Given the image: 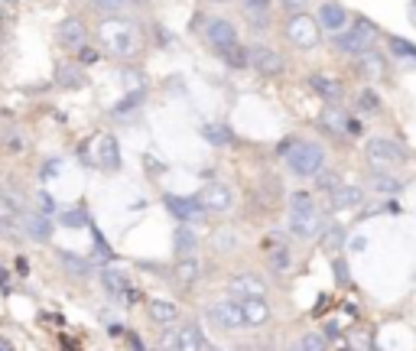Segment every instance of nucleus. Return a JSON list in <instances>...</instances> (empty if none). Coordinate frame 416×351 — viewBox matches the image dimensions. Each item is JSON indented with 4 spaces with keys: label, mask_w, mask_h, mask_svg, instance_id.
I'll use <instances>...</instances> for the list:
<instances>
[{
    "label": "nucleus",
    "mask_w": 416,
    "mask_h": 351,
    "mask_svg": "<svg viewBox=\"0 0 416 351\" xmlns=\"http://www.w3.org/2000/svg\"><path fill=\"white\" fill-rule=\"evenodd\" d=\"M101 43L114 59H124V56H133V49H137V33H133V27L127 20H107L101 27Z\"/></svg>",
    "instance_id": "nucleus-3"
},
{
    "label": "nucleus",
    "mask_w": 416,
    "mask_h": 351,
    "mask_svg": "<svg viewBox=\"0 0 416 351\" xmlns=\"http://www.w3.org/2000/svg\"><path fill=\"white\" fill-rule=\"evenodd\" d=\"M290 351H303V348H299V345H293V348H290Z\"/></svg>",
    "instance_id": "nucleus-49"
},
{
    "label": "nucleus",
    "mask_w": 416,
    "mask_h": 351,
    "mask_svg": "<svg viewBox=\"0 0 416 351\" xmlns=\"http://www.w3.org/2000/svg\"><path fill=\"white\" fill-rule=\"evenodd\" d=\"M322 251H325V254H339L341 251V244H345V228H341V225H329V228L322 231Z\"/></svg>",
    "instance_id": "nucleus-29"
},
{
    "label": "nucleus",
    "mask_w": 416,
    "mask_h": 351,
    "mask_svg": "<svg viewBox=\"0 0 416 351\" xmlns=\"http://www.w3.org/2000/svg\"><path fill=\"white\" fill-rule=\"evenodd\" d=\"M361 202H364V189H358V186L341 182L339 189L332 192V209H358Z\"/></svg>",
    "instance_id": "nucleus-19"
},
{
    "label": "nucleus",
    "mask_w": 416,
    "mask_h": 351,
    "mask_svg": "<svg viewBox=\"0 0 416 351\" xmlns=\"http://www.w3.org/2000/svg\"><path fill=\"white\" fill-rule=\"evenodd\" d=\"M27 218L23 215V209H20L13 199H7V195H0V228H13V225H20V221Z\"/></svg>",
    "instance_id": "nucleus-27"
},
{
    "label": "nucleus",
    "mask_w": 416,
    "mask_h": 351,
    "mask_svg": "<svg viewBox=\"0 0 416 351\" xmlns=\"http://www.w3.org/2000/svg\"><path fill=\"white\" fill-rule=\"evenodd\" d=\"M228 293L235 299H257L267 293V283L257 274H235L228 280Z\"/></svg>",
    "instance_id": "nucleus-10"
},
{
    "label": "nucleus",
    "mask_w": 416,
    "mask_h": 351,
    "mask_svg": "<svg viewBox=\"0 0 416 351\" xmlns=\"http://www.w3.org/2000/svg\"><path fill=\"white\" fill-rule=\"evenodd\" d=\"M143 101H147V88H133V91H127V95L111 107V114L114 117H131L133 111H140L143 107Z\"/></svg>",
    "instance_id": "nucleus-20"
},
{
    "label": "nucleus",
    "mask_w": 416,
    "mask_h": 351,
    "mask_svg": "<svg viewBox=\"0 0 416 351\" xmlns=\"http://www.w3.org/2000/svg\"><path fill=\"white\" fill-rule=\"evenodd\" d=\"M319 27L325 29V33H341V29L348 27V13H345V7L335 3V0H325V3L319 7Z\"/></svg>",
    "instance_id": "nucleus-14"
},
{
    "label": "nucleus",
    "mask_w": 416,
    "mask_h": 351,
    "mask_svg": "<svg viewBox=\"0 0 416 351\" xmlns=\"http://www.w3.org/2000/svg\"><path fill=\"white\" fill-rule=\"evenodd\" d=\"M251 68H257V72L267 78H274L283 72V56L270 46H254L251 49Z\"/></svg>",
    "instance_id": "nucleus-12"
},
{
    "label": "nucleus",
    "mask_w": 416,
    "mask_h": 351,
    "mask_svg": "<svg viewBox=\"0 0 416 351\" xmlns=\"http://www.w3.org/2000/svg\"><path fill=\"white\" fill-rule=\"evenodd\" d=\"M299 348H303V351H325V338L315 335V332H309V335L299 338Z\"/></svg>",
    "instance_id": "nucleus-42"
},
{
    "label": "nucleus",
    "mask_w": 416,
    "mask_h": 351,
    "mask_svg": "<svg viewBox=\"0 0 416 351\" xmlns=\"http://www.w3.org/2000/svg\"><path fill=\"white\" fill-rule=\"evenodd\" d=\"M286 166H290V172L299 176V179L319 176L322 166H325V150L312 140H293L290 150H286Z\"/></svg>",
    "instance_id": "nucleus-1"
},
{
    "label": "nucleus",
    "mask_w": 416,
    "mask_h": 351,
    "mask_svg": "<svg viewBox=\"0 0 416 351\" xmlns=\"http://www.w3.org/2000/svg\"><path fill=\"white\" fill-rule=\"evenodd\" d=\"M371 189H374V192H380V195H397V192L403 189V186H400V182L394 179V176H384V172H374V176H371Z\"/></svg>",
    "instance_id": "nucleus-33"
},
{
    "label": "nucleus",
    "mask_w": 416,
    "mask_h": 351,
    "mask_svg": "<svg viewBox=\"0 0 416 351\" xmlns=\"http://www.w3.org/2000/svg\"><path fill=\"white\" fill-rule=\"evenodd\" d=\"M7 3H17V0H7Z\"/></svg>",
    "instance_id": "nucleus-51"
},
{
    "label": "nucleus",
    "mask_w": 416,
    "mask_h": 351,
    "mask_svg": "<svg viewBox=\"0 0 416 351\" xmlns=\"http://www.w3.org/2000/svg\"><path fill=\"white\" fill-rule=\"evenodd\" d=\"M163 205H166V211H170L172 218H179V221H199V218H205V215H202V211H205L202 199H186V195H166V199H163Z\"/></svg>",
    "instance_id": "nucleus-11"
},
{
    "label": "nucleus",
    "mask_w": 416,
    "mask_h": 351,
    "mask_svg": "<svg viewBox=\"0 0 416 351\" xmlns=\"http://www.w3.org/2000/svg\"><path fill=\"white\" fill-rule=\"evenodd\" d=\"M335 276H339V283H348V274H345V260H335Z\"/></svg>",
    "instance_id": "nucleus-46"
},
{
    "label": "nucleus",
    "mask_w": 416,
    "mask_h": 351,
    "mask_svg": "<svg viewBox=\"0 0 416 351\" xmlns=\"http://www.w3.org/2000/svg\"><path fill=\"white\" fill-rule=\"evenodd\" d=\"M390 52H394L397 59H413V62H416V46H413V43H407V39L394 36V39H390Z\"/></svg>",
    "instance_id": "nucleus-38"
},
{
    "label": "nucleus",
    "mask_w": 416,
    "mask_h": 351,
    "mask_svg": "<svg viewBox=\"0 0 416 351\" xmlns=\"http://www.w3.org/2000/svg\"><path fill=\"white\" fill-rule=\"evenodd\" d=\"M286 39L293 43V46L299 49H315L319 46V39H322V27H319V20H312L309 13H293L290 17V23H286Z\"/></svg>",
    "instance_id": "nucleus-4"
},
{
    "label": "nucleus",
    "mask_w": 416,
    "mask_h": 351,
    "mask_svg": "<svg viewBox=\"0 0 416 351\" xmlns=\"http://www.w3.org/2000/svg\"><path fill=\"white\" fill-rule=\"evenodd\" d=\"M358 111L361 114H378L380 111V95L374 88H361L358 91Z\"/></svg>",
    "instance_id": "nucleus-34"
},
{
    "label": "nucleus",
    "mask_w": 416,
    "mask_h": 351,
    "mask_svg": "<svg viewBox=\"0 0 416 351\" xmlns=\"http://www.w3.org/2000/svg\"><path fill=\"white\" fill-rule=\"evenodd\" d=\"M315 179H319V189H322V192H329V195L341 186V176H339V172H332V170H322L319 176H315Z\"/></svg>",
    "instance_id": "nucleus-40"
},
{
    "label": "nucleus",
    "mask_w": 416,
    "mask_h": 351,
    "mask_svg": "<svg viewBox=\"0 0 416 351\" xmlns=\"http://www.w3.org/2000/svg\"><path fill=\"white\" fill-rule=\"evenodd\" d=\"M306 3H309V0H283V7H286V10H293V13H299V10H303Z\"/></svg>",
    "instance_id": "nucleus-44"
},
{
    "label": "nucleus",
    "mask_w": 416,
    "mask_h": 351,
    "mask_svg": "<svg viewBox=\"0 0 416 351\" xmlns=\"http://www.w3.org/2000/svg\"><path fill=\"white\" fill-rule=\"evenodd\" d=\"M205 348V335H202V329L195 322L182 325L179 329V351H202Z\"/></svg>",
    "instance_id": "nucleus-24"
},
{
    "label": "nucleus",
    "mask_w": 416,
    "mask_h": 351,
    "mask_svg": "<svg viewBox=\"0 0 416 351\" xmlns=\"http://www.w3.org/2000/svg\"><path fill=\"white\" fill-rule=\"evenodd\" d=\"M205 39H208V46L215 49H225V46H231V43H237V27L231 23V20H225V17H211L205 23Z\"/></svg>",
    "instance_id": "nucleus-9"
},
{
    "label": "nucleus",
    "mask_w": 416,
    "mask_h": 351,
    "mask_svg": "<svg viewBox=\"0 0 416 351\" xmlns=\"http://www.w3.org/2000/svg\"><path fill=\"white\" fill-rule=\"evenodd\" d=\"M176 276H179V283H186V286H192L195 280H199V260L195 257H182L179 264H176Z\"/></svg>",
    "instance_id": "nucleus-30"
},
{
    "label": "nucleus",
    "mask_w": 416,
    "mask_h": 351,
    "mask_svg": "<svg viewBox=\"0 0 416 351\" xmlns=\"http://www.w3.org/2000/svg\"><path fill=\"white\" fill-rule=\"evenodd\" d=\"M202 133H205V140L211 143V147H228V143H231V130H228L225 124H205Z\"/></svg>",
    "instance_id": "nucleus-32"
},
{
    "label": "nucleus",
    "mask_w": 416,
    "mask_h": 351,
    "mask_svg": "<svg viewBox=\"0 0 416 351\" xmlns=\"http://www.w3.org/2000/svg\"><path fill=\"white\" fill-rule=\"evenodd\" d=\"M56 39L59 46L68 49V52H78L82 46H88V27L82 17H66L56 29Z\"/></svg>",
    "instance_id": "nucleus-7"
},
{
    "label": "nucleus",
    "mask_w": 416,
    "mask_h": 351,
    "mask_svg": "<svg viewBox=\"0 0 416 351\" xmlns=\"http://www.w3.org/2000/svg\"><path fill=\"white\" fill-rule=\"evenodd\" d=\"M380 29L371 23V20L358 17L351 27H345L341 33H335V46H339V52H345V56H361V52H368L371 46H374V39H378Z\"/></svg>",
    "instance_id": "nucleus-2"
},
{
    "label": "nucleus",
    "mask_w": 416,
    "mask_h": 351,
    "mask_svg": "<svg viewBox=\"0 0 416 351\" xmlns=\"http://www.w3.org/2000/svg\"><path fill=\"white\" fill-rule=\"evenodd\" d=\"M23 231H27L29 241H49V237H52V218H49L46 211L27 215V218H23Z\"/></svg>",
    "instance_id": "nucleus-17"
},
{
    "label": "nucleus",
    "mask_w": 416,
    "mask_h": 351,
    "mask_svg": "<svg viewBox=\"0 0 416 351\" xmlns=\"http://www.w3.org/2000/svg\"><path fill=\"white\" fill-rule=\"evenodd\" d=\"M290 231H293L296 237L322 234V211L315 209V202H299V205H293V215H290Z\"/></svg>",
    "instance_id": "nucleus-5"
},
{
    "label": "nucleus",
    "mask_w": 416,
    "mask_h": 351,
    "mask_svg": "<svg viewBox=\"0 0 416 351\" xmlns=\"http://www.w3.org/2000/svg\"><path fill=\"white\" fill-rule=\"evenodd\" d=\"M59 82H62V88H82L85 85V66L59 68Z\"/></svg>",
    "instance_id": "nucleus-31"
},
{
    "label": "nucleus",
    "mask_w": 416,
    "mask_h": 351,
    "mask_svg": "<svg viewBox=\"0 0 416 351\" xmlns=\"http://www.w3.org/2000/svg\"><path fill=\"white\" fill-rule=\"evenodd\" d=\"M59 225H62V228H91V218H88L82 209H72L59 218Z\"/></svg>",
    "instance_id": "nucleus-35"
},
{
    "label": "nucleus",
    "mask_w": 416,
    "mask_h": 351,
    "mask_svg": "<svg viewBox=\"0 0 416 351\" xmlns=\"http://www.w3.org/2000/svg\"><path fill=\"white\" fill-rule=\"evenodd\" d=\"M150 319L156 325H172L176 319H179V306L176 303H170V299H150Z\"/></svg>",
    "instance_id": "nucleus-21"
},
{
    "label": "nucleus",
    "mask_w": 416,
    "mask_h": 351,
    "mask_svg": "<svg viewBox=\"0 0 416 351\" xmlns=\"http://www.w3.org/2000/svg\"><path fill=\"white\" fill-rule=\"evenodd\" d=\"M39 205H43V211H46V215L56 209V205H52V199H49V192H39Z\"/></svg>",
    "instance_id": "nucleus-45"
},
{
    "label": "nucleus",
    "mask_w": 416,
    "mask_h": 351,
    "mask_svg": "<svg viewBox=\"0 0 416 351\" xmlns=\"http://www.w3.org/2000/svg\"><path fill=\"white\" fill-rule=\"evenodd\" d=\"M59 264L66 267L72 276H88V274H91V260L72 254V251H59Z\"/></svg>",
    "instance_id": "nucleus-26"
},
{
    "label": "nucleus",
    "mask_w": 416,
    "mask_h": 351,
    "mask_svg": "<svg viewBox=\"0 0 416 351\" xmlns=\"http://www.w3.org/2000/svg\"><path fill=\"white\" fill-rule=\"evenodd\" d=\"M208 315L215 319V325H221V329H244V306H241V299H221V303H215L211 309H208Z\"/></svg>",
    "instance_id": "nucleus-8"
},
{
    "label": "nucleus",
    "mask_w": 416,
    "mask_h": 351,
    "mask_svg": "<svg viewBox=\"0 0 416 351\" xmlns=\"http://www.w3.org/2000/svg\"><path fill=\"white\" fill-rule=\"evenodd\" d=\"M290 264H293V257H290L286 247H274V251H270V267H274V270L283 274V270H290Z\"/></svg>",
    "instance_id": "nucleus-39"
},
{
    "label": "nucleus",
    "mask_w": 416,
    "mask_h": 351,
    "mask_svg": "<svg viewBox=\"0 0 416 351\" xmlns=\"http://www.w3.org/2000/svg\"><path fill=\"white\" fill-rule=\"evenodd\" d=\"M241 7H244L247 17H267L270 7H274V0H241Z\"/></svg>",
    "instance_id": "nucleus-37"
},
{
    "label": "nucleus",
    "mask_w": 416,
    "mask_h": 351,
    "mask_svg": "<svg viewBox=\"0 0 416 351\" xmlns=\"http://www.w3.org/2000/svg\"><path fill=\"white\" fill-rule=\"evenodd\" d=\"M131 345H133V351H147V348H143L140 338H133V335H131Z\"/></svg>",
    "instance_id": "nucleus-47"
},
{
    "label": "nucleus",
    "mask_w": 416,
    "mask_h": 351,
    "mask_svg": "<svg viewBox=\"0 0 416 351\" xmlns=\"http://www.w3.org/2000/svg\"><path fill=\"white\" fill-rule=\"evenodd\" d=\"M202 205H205V211H228L231 209V202H235V195H231V189H228L225 182H208L205 189L199 192Z\"/></svg>",
    "instance_id": "nucleus-13"
},
{
    "label": "nucleus",
    "mask_w": 416,
    "mask_h": 351,
    "mask_svg": "<svg viewBox=\"0 0 416 351\" xmlns=\"http://www.w3.org/2000/svg\"><path fill=\"white\" fill-rule=\"evenodd\" d=\"M241 306H244V322L251 325V329L267 325V319H270V306L264 303V296H257V299H241Z\"/></svg>",
    "instance_id": "nucleus-18"
},
{
    "label": "nucleus",
    "mask_w": 416,
    "mask_h": 351,
    "mask_svg": "<svg viewBox=\"0 0 416 351\" xmlns=\"http://www.w3.org/2000/svg\"><path fill=\"white\" fill-rule=\"evenodd\" d=\"M101 283H104V290L111 296H124L127 299V293H131V283H127V276L117 270V267H104L101 270Z\"/></svg>",
    "instance_id": "nucleus-23"
},
{
    "label": "nucleus",
    "mask_w": 416,
    "mask_h": 351,
    "mask_svg": "<svg viewBox=\"0 0 416 351\" xmlns=\"http://www.w3.org/2000/svg\"><path fill=\"white\" fill-rule=\"evenodd\" d=\"M131 3H137V0H91V7L101 10V13H111V10H124V7H131Z\"/></svg>",
    "instance_id": "nucleus-41"
},
{
    "label": "nucleus",
    "mask_w": 416,
    "mask_h": 351,
    "mask_svg": "<svg viewBox=\"0 0 416 351\" xmlns=\"http://www.w3.org/2000/svg\"><path fill=\"white\" fill-rule=\"evenodd\" d=\"M364 153H368V160L378 163V166H397L400 160H407V150H403L397 140H390V137H374V140H368Z\"/></svg>",
    "instance_id": "nucleus-6"
},
{
    "label": "nucleus",
    "mask_w": 416,
    "mask_h": 351,
    "mask_svg": "<svg viewBox=\"0 0 416 351\" xmlns=\"http://www.w3.org/2000/svg\"><path fill=\"white\" fill-rule=\"evenodd\" d=\"M410 17H413V23H416V7H413V10H410Z\"/></svg>",
    "instance_id": "nucleus-48"
},
{
    "label": "nucleus",
    "mask_w": 416,
    "mask_h": 351,
    "mask_svg": "<svg viewBox=\"0 0 416 351\" xmlns=\"http://www.w3.org/2000/svg\"><path fill=\"white\" fill-rule=\"evenodd\" d=\"M208 351H221V348H208Z\"/></svg>",
    "instance_id": "nucleus-50"
},
{
    "label": "nucleus",
    "mask_w": 416,
    "mask_h": 351,
    "mask_svg": "<svg viewBox=\"0 0 416 351\" xmlns=\"http://www.w3.org/2000/svg\"><path fill=\"white\" fill-rule=\"evenodd\" d=\"M322 124H325L329 130H335V133H345V127H348V117L341 114L339 107H332V111H325V114H322Z\"/></svg>",
    "instance_id": "nucleus-36"
},
{
    "label": "nucleus",
    "mask_w": 416,
    "mask_h": 351,
    "mask_svg": "<svg viewBox=\"0 0 416 351\" xmlns=\"http://www.w3.org/2000/svg\"><path fill=\"white\" fill-rule=\"evenodd\" d=\"M98 163L104 170H121V143L114 133H101L98 140Z\"/></svg>",
    "instance_id": "nucleus-16"
},
{
    "label": "nucleus",
    "mask_w": 416,
    "mask_h": 351,
    "mask_svg": "<svg viewBox=\"0 0 416 351\" xmlns=\"http://www.w3.org/2000/svg\"><path fill=\"white\" fill-rule=\"evenodd\" d=\"M95 62H98V49H88V46L78 49V66H95Z\"/></svg>",
    "instance_id": "nucleus-43"
},
{
    "label": "nucleus",
    "mask_w": 416,
    "mask_h": 351,
    "mask_svg": "<svg viewBox=\"0 0 416 351\" xmlns=\"http://www.w3.org/2000/svg\"><path fill=\"white\" fill-rule=\"evenodd\" d=\"M218 59H221L228 68H247L251 66V49L241 46V43H231V46L218 49Z\"/></svg>",
    "instance_id": "nucleus-22"
},
{
    "label": "nucleus",
    "mask_w": 416,
    "mask_h": 351,
    "mask_svg": "<svg viewBox=\"0 0 416 351\" xmlns=\"http://www.w3.org/2000/svg\"><path fill=\"white\" fill-rule=\"evenodd\" d=\"M309 88L315 91V95L325 101V105H339L341 101V85L335 82V78H329V75H322V72H315V75H309Z\"/></svg>",
    "instance_id": "nucleus-15"
},
{
    "label": "nucleus",
    "mask_w": 416,
    "mask_h": 351,
    "mask_svg": "<svg viewBox=\"0 0 416 351\" xmlns=\"http://www.w3.org/2000/svg\"><path fill=\"white\" fill-rule=\"evenodd\" d=\"M195 247H199V237H195V231H192L189 225H179V228H176V254L189 257V254H195Z\"/></svg>",
    "instance_id": "nucleus-28"
},
{
    "label": "nucleus",
    "mask_w": 416,
    "mask_h": 351,
    "mask_svg": "<svg viewBox=\"0 0 416 351\" xmlns=\"http://www.w3.org/2000/svg\"><path fill=\"white\" fill-rule=\"evenodd\" d=\"M358 68H361V72H364L368 78H380V75H384V68H387V62H384V56H380V52L368 49V52H361Z\"/></svg>",
    "instance_id": "nucleus-25"
}]
</instances>
